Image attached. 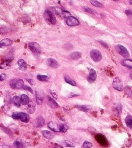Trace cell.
<instances>
[{"label":"cell","mask_w":132,"mask_h":148,"mask_svg":"<svg viewBox=\"0 0 132 148\" xmlns=\"http://www.w3.org/2000/svg\"><path fill=\"white\" fill-rule=\"evenodd\" d=\"M35 97L37 103L38 105H41L44 97V92L41 90H37L35 91Z\"/></svg>","instance_id":"ba28073f"},{"label":"cell","mask_w":132,"mask_h":148,"mask_svg":"<svg viewBox=\"0 0 132 148\" xmlns=\"http://www.w3.org/2000/svg\"><path fill=\"white\" fill-rule=\"evenodd\" d=\"M10 66H11L10 61L8 60H6L1 64V65H0V68L2 69H4V70H6V69L9 68L10 67Z\"/></svg>","instance_id":"603a6c76"},{"label":"cell","mask_w":132,"mask_h":148,"mask_svg":"<svg viewBox=\"0 0 132 148\" xmlns=\"http://www.w3.org/2000/svg\"><path fill=\"white\" fill-rule=\"evenodd\" d=\"M59 129L60 131L62 132V133H66L68 130V127L64 124H60V125H59Z\"/></svg>","instance_id":"f546056e"},{"label":"cell","mask_w":132,"mask_h":148,"mask_svg":"<svg viewBox=\"0 0 132 148\" xmlns=\"http://www.w3.org/2000/svg\"><path fill=\"white\" fill-rule=\"evenodd\" d=\"M44 16L46 21L48 23L51 24H55L56 23V19L55 18V16L54 15L52 12H51L50 11L47 10L45 12L44 14Z\"/></svg>","instance_id":"6da1fadb"},{"label":"cell","mask_w":132,"mask_h":148,"mask_svg":"<svg viewBox=\"0 0 132 148\" xmlns=\"http://www.w3.org/2000/svg\"><path fill=\"white\" fill-rule=\"evenodd\" d=\"M112 85L114 89L118 91H120V92H121V91H122L123 90V84H122L121 80L118 77H117V78L114 79V81H113Z\"/></svg>","instance_id":"8992f818"},{"label":"cell","mask_w":132,"mask_h":148,"mask_svg":"<svg viewBox=\"0 0 132 148\" xmlns=\"http://www.w3.org/2000/svg\"><path fill=\"white\" fill-rule=\"evenodd\" d=\"M125 123L126 124L127 126L129 127L130 128H132V117L130 115H128L125 119Z\"/></svg>","instance_id":"4316f807"},{"label":"cell","mask_w":132,"mask_h":148,"mask_svg":"<svg viewBox=\"0 0 132 148\" xmlns=\"http://www.w3.org/2000/svg\"><path fill=\"white\" fill-rule=\"evenodd\" d=\"M90 57L95 62H99L101 60L102 56L101 53L99 50L93 49L90 51Z\"/></svg>","instance_id":"5b68a950"},{"label":"cell","mask_w":132,"mask_h":148,"mask_svg":"<svg viewBox=\"0 0 132 148\" xmlns=\"http://www.w3.org/2000/svg\"><path fill=\"white\" fill-rule=\"evenodd\" d=\"M89 78L91 81H94L97 78V74L96 72L93 69H91L90 70V72H89Z\"/></svg>","instance_id":"ffe728a7"},{"label":"cell","mask_w":132,"mask_h":148,"mask_svg":"<svg viewBox=\"0 0 132 148\" xmlns=\"http://www.w3.org/2000/svg\"><path fill=\"white\" fill-rule=\"evenodd\" d=\"M122 65L125 67L132 68V61L131 59H125L122 61Z\"/></svg>","instance_id":"44dd1931"},{"label":"cell","mask_w":132,"mask_h":148,"mask_svg":"<svg viewBox=\"0 0 132 148\" xmlns=\"http://www.w3.org/2000/svg\"><path fill=\"white\" fill-rule=\"evenodd\" d=\"M42 134L44 135V137L45 138L48 139H52V138L54 137V134L53 133H52L51 132L47 130H44L42 131Z\"/></svg>","instance_id":"9a60e30c"},{"label":"cell","mask_w":132,"mask_h":148,"mask_svg":"<svg viewBox=\"0 0 132 148\" xmlns=\"http://www.w3.org/2000/svg\"><path fill=\"white\" fill-rule=\"evenodd\" d=\"M65 144L66 146H68V147H74V145L73 144V143L71 142L70 141H65Z\"/></svg>","instance_id":"e575fe53"},{"label":"cell","mask_w":132,"mask_h":148,"mask_svg":"<svg viewBox=\"0 0 132 148\" xmlns=\"http://www.w3.org/2000/svg\"><path fill=\"white\" fill-rule=\"evenodd\" d=\"M48 127L51 130L55 132H59V125L54 122H51L48 123Z\"/></svg>","instance_id":"4fadbf2b"},{"label":"cell","mask_w":132,"mask_h":148,"mask_svg":"<svg viewBox=\"0 0 132 148\" xmlns=\"http://www.w3.org/2000/svg\"><path fill=\"white\" fill-rule=\"evenodd\" d=\"M114 1H118V0H114Z\"/></svg>","instance_id":"ee69618b"},{"label":"cell","mask_w":132,"mask_h":148,"mask_svg":"<svg viewBox=\"0 0 132 148\" xmlns=\"http://www.w3.org/2000/svg\"><path fill=\"white\" fill-rule=\"evenodd\" d=\"M19 113L20 112H15L12 115V117L15 120H19Z\"/></svg>","instance_id":"836d02e7"},{"label":"cell","mask_w":132,"mask_h":148,"mask_svg":"<svg viewBox=\"0 0 132 148\" xmlns=\"http://www.w3.org/2000/svg\"><path fill=\"white\" fill-rule=\"evenodd\" d=\"M45 124V121H44V118L42 116H39L36 119V124L38 127H41L44 126Z\"/></svg>","instance_id":"ac0fdd59"},{"label":"cell","mask_w":132,"mask_h":148,"mask_svg":"<svg viewBox=\"0 0 132 148\" xmlns=\"http://www.w3.org/2000/svg\"><path fill=\"white\" fill-rule=\"evenodd\" d=\"M12 43V41L9 38H5L2 39L0 41V48L2 47H7L11 46Z\"/></svg>","instance_id":"7c38bea8"},{"label":"cell","mask_w":132,"mask_h":148,"mask_svg":"<svg viewBox=\"0 0 132 148\" xmlns=\"http://www.w3.org/2000/svg\"><path fill=\"white\" fill-rule=\"evenodd\" d=\"M125 13H126V14L127 15L129 16H131L132 15V11H130V10H126V11Z\"/></svg>","instance_id":"ab89813d"},{"label":"cell","mask_w":132,"mask_h":148,"mask_svg":"<svg viewBox=\"0 0 132 148\" xmlns=\"http://www.w3.org/2000/svg\"><path fill=\"white\" fill-rule=\"evenodd\" d=\"M116 48H117V50L119 54H121L122 57L125 58H129L130 57L129 52L127 50V49L123 46L121 45H118L116 46Z\"/></svg>","instance_id":"277c9868"},{"label":"cell","mask_w":132,"mask_h":148,"mask_svg":"<svg viewBox=\"0 0 132 148\" xmlns=\"http://www.w3.org/2000/svg\"><path fill=\"white\" fill-rule=\"evenodd\" d=\"M127 89H128V90H129V87H126V89H125L126 90H127ZM126 92L128 94V95H129V91H128V92ZM130 95H131V94H132V91H131V89H130Z\"/></svg>","instance_id":"60d3db41"},{"label":"cell","mask_w":132,"mask_h":148,"mask_svg":"<svg viewBox=\"0 0 132 148\" xmlns=\"http://www.w3.org/2000/svg\"><path fill=\"white\" fill-rule=\"evenodd\" d=\"M37 78L38 79V80L41 82H47L49 80V76H46V75H38Z\"/></svg>","instance_id":"83f0119b"},{"label":"cell","mask_w":132,"mask_h":148,"mask_svg":"<svg viewBox=\"0 0 132 148\" xmlns=\"http://www.w3.org/2000/svg\"><path fill=\"white\" fill-rule=\"evenodd\" d=\"M67 24L69 26H77L79 24V22L77 18L74 16H69L66 20Z\"/></svg>","instance_id":"52a82bcc"},{"label":"cell","mask_w":132,"mask_h":148,"mask_svg":"<svg viewBox=\"0 0 132 148\" xmlns=\"http://www.w3.org/2000/svg\"><path fill=\"white\" fill-rule=\"evenodd\" d=\"M48 105L49 106L51 107V108L53 109H56L59 107V105L57 104V103L54 100H53L52 98L49 97L48 99Z\"/></svg>","instance_id":"2e32d148"},{"label":"cell","mask_w":132,"mask_h":148,"mask_svg":"<svg viewBox=\"0 0 132 148\" xmlns=\"http://www.w3.org/2000/svg\"><path fill=\"white\" fill-rule=\"evenodd\" d=\"M7 75L6 74H1L0 75V81H3L7 79Z\"/></svg>","instance_id":"8d00e7d4"},{"label":"cell","mask_w":132,"mask_h":148,"mask_svg":"<svg viewBox=\"0 0 132 148\" xmlns=\"http://www.w3.org/2000/svg\"><path fill=\"white\" fill-rule=\"evenodd\" d=\"M20 102H21L22 104L24 105H27L30 102L29 97L26 95V94H23V95H22L21 98H20Z\"/></svg>","instance_id":"e0dca14e"},{"label":"cell","mask_w":132,"mask_h":148,"mask_svg":"<svg viewBox=\"0 0 132 148\" xmlns=\"http://www.w3.org/2000/svg\"><path fill=\"white\" fill-rule=\"evenodd\" d=\"M90 2L91 4L94 5L95 7L98 8H101L103 7V5H102L100 2H99L98 1H97V0H90Z\"/></svg>","instance_id":"f1b7e54d"},{"label":"cell","mask_w":132,"mask_h":148,"mask_svg":"<svg viewBox=\"0 0 132 148\" xmlns=\"http://www.w3.org/2000/svg\"><path fill=\"white\" fill-rule=\"evenodd\" d=\"M46 63L49 67L53 68H57L59 65L57 61L56 60L52 59V58H49L47 60Z\"/></svg>","instance_id":"30bf717a"},{"label":"cell","mask_w":132,"mask_h":148,"mask_svg":"<svg viewBox=\"0 0 132 148\" xmlns=\"http://www.w3.org/2000/svg\"><path fill=\"white\" fill-rule=\"evenodd\" d=\"M100 42V43H101V45H103V46L104 47V48H108V45H107V43H105V42H104L103 41H99Z\"/></svg>","instance_id":"f35d334b"},{"label":"cell","mask_w":132,"mask_h":148,"mask_svg":"<svg viewBox=\"0 0 132 148\" xmlns=\"http://www.w3.org/2000/svg\"><path fill=\"white\" fill-rule=\"evenodd\" d=\"M64 79H65V81L66 82H67V83H68V84L72 85V86H75L77 85L75 82L74 81V80L72 79L71 78L70 76H64Z\"/></svg>","instance_id":"d4e9b609"},{"label":"cell","mask_w":132,"mask_h":148,"mask_svg":"<svg viewBox=\"0 0 132 148\" xmlns=\"http://www.w3.org/2000/svg\"><path fill=\"white\" fill-rule=\"evenodd\" d=\"M14 146L15 147H16L17 148H23V144H22L21 142L18 141V140H16V141H15L14 142Z\"/></svg>","instance_id":"4dcf8cb0"},{"label":"cell","mask_w":132,"mask_h":148,"mask_svg":"<svg viewBox=\"0 0 132 148\" xmlns=\"http://www.w3.org/2000/svg\"><path fill=\"white\" fill-rule=\"evenodd\" d=\"M83 9H84V11H85V12H88V13H93V11L92 9L89 8H88L87 7H83Z\"/></svg>","instance_id":"d6a6232c"},{"label":"cell","mask_w":132,"mask_h":148,"mask_svg":"<svg viewBox=\"0 0 132 148\" xmlns=\"http://www.w3.org/2000/svg\"><path fill=\"white\" fill-rule=\"evenodd\" d=\"M30 50L35 54H40L41 53V48L38 43L36 42H31L29 44Z\"/></svg>","instance_id":"3957f363"},{"label":"cell","mask_w":132,"mask_h":148,"mask_svg":"<svg viewBox=\"0 0 132 148\" xmlns=\"http://www.w3.org/2000/svg\"></svg>","instance_id":"f6af8a7d"},{"label":"cell","mask_w":132,"mask_h":148,"mask_svg":"<svg viewBox=\"0 0 132 148\" xmlns=\"http://www.w3.org/2000/svg\"><path fill=\"white\" fill-rule=\"evenodd\" d=\"M9 85L13 89H20L24 86V82L22 79H13L9 82Z\"/></svg>","instance_id":"7a4b0ae2"},{"label":"cell","mask_w":132,"mask_h":148,"mask_svg":"<svg viewBox=\"0 0 132 148\" xmlns=\"http://www.w3.org/2000/svg\"><path fill=\"white\" fill-rule=\"evenodd\" d=\"M130 4L132 5V0H130Z\"/></svg>","instance_id":"7bdbcfd3"},{"label":"cell","mask_w":132,"mask_h":148,"mask_svg":"<svg viewBox=\"0 0 132 148\" xmlns=\"http://www.w3.org/2000/svg\"><path fill=\"white\" fill-rule=\"evenodd\" d=\"M27 111L29 113H34V112L35 111V105L33 104V103H29L28 104V106H27Z\"/></svg>","instance_id":"cb8c5ba5"},{"label":"cell","mask_w":132,"mask_h":148,"mask_svg":"<svg viewBox=\"0 0 132 148\" xmlns=\"http://www.w3.org/2000/svg\"><path fill=\"white\" fill-rule=\"evenodd\" d=\"M19 119L23 123H28L30 120V117L26 113H19Z\"/></svg>","instance_id":"5bb4252c"},{"label":"cell","mask_w":132,"mask_h":148,"mask_svg":"<svg viewBox=\"0 0 132 148\" xmlns=\"http://www.w3.org/2000/svg\"><path fill=\"white\" fill-rule=\"evenodd\" d=\"M77 108H78L79 110L83 112H89L90 111L91 107L89 106H86V105H77Z\"/></svg>","instance_id":"7402d4cb"},{"label":"cell","mask_w":132,"mask_h":148,"mask_svg":"<svg viewBox=\"0 0 132 148\" xmlns=\"http://www.w3.org/2000/svg\"><path fill=\"white\" fill-rule=\"evenodd\" d=\"M51 93H52V95L53 96V97H54V98H55L56 99H57V94H56V93L55 92H51Z\"/></svg>","instance_id":"b9f144b4"},{"label":"cell","mask_w":132,"mask_h":148,"mask_svg":"<svg viewBox=\"0 0 132 148\" xmlns=\"http://www.w3.org/2000/svg\"><path fill=\"white\" fill-rule=\"evenodd\" d=\"M82 54L79 52H73L70 55V57L73 60H78L81 57Z\"/></svg>","instance_id":"d6986e66"},{"label":"cell","mask_w":132,"mask_h":148,"mask_svg":"<svg viewBox=\"0 0 132 148\" xmlns=\"http://www.w3.org/2000/svg\"><path fill=\"white\" fill-rule=\"evenodd\" d=\"M92 146L93 145L92 143L88 141H85L84 144H83L82 146V148H90L92 147Z\"/></svg>","instance_id":"1f68e13d"},{"label":"cell","mask_w":132,"mask_h":148,"mask_svg":"<svg viewBox=\"0 0 132 148\" xmlns=\"http://www.w3.org/2000/svg\"><path fill=\"white\" fill-rule=\"evenodd\" d=\"M27 81H28V82H29L30 85H35V82H34V80L31 79H27Z\"/></svg>","instance_id":"74e56055"},{"label":"cell","mask_w":132,"mask_h":148,"mask_svg":"<svg viewBox=\"0 0 132 148\" xmlns=\"http://www.w3.org/2000/svg\"><path fill=\"white\" fill-rule=\"evenodd\" d=\"M12 101H13V104L16 106L20 107V104H21V102H20V98L18 96H14L13 99H12Z\"/></svg>","instance_id":"484cf974"},{"label":"cell","mask_w":132,"mask_h":148,"mask_svg":"<svg viewBox=\"0 0 132 148\" xmlns=\"http://www.w3.org/2000/svg\"><path fill=\"white\" fill-rule=\"evenodd\" d=\"M23 89L26 90H27V91H29V92L31 93H33L32 89H31V88L30 87H29V86H26H26H23Z\"/></svg>","instance_id":"d590c367"},{"label":"cell","mask_w":132,"mask_h":148,"mask_svg":"<svg viewBox=\"0 0 132 148\" xmlns=\"http://www.w3.org/2000/svg\"><path fill=\"white\" fill-rule=\"evenodd\" d=\"M23 1H24V0H23Z\"/></svg>","instance_id":"bcb514c9"},{"label":"cell","mask_w":132,"mask_h":148,"mask_svg":"<svg viewBox=\"0 0 132 148\" xmlns=\"http://www.w3.org/2000/svg\"><path fill=\"white\" fill-rule=\"evenodd\" d=\"M18 64L19 66V68L20 70L22 71H24L27 70V64L24 60L23 59H20L18 61Z\"/></svg>","instance_id":"8fae6325"},{"label":"cell","mask_w":132,"mask_h":148,"mask_svg":"<svg viewBox=\"0 0 132 148\" xmlns=\"http://www.w3.org/2000/svg\"><path fill=\"white\" fill-rule=\"evenodd\" d=\"M96 138L97 142L102 146H106L107 144V141L106 138L102 134H97L96 136Z\"/></svg>","instance_id":"9c48e42d"}]
</instances>
